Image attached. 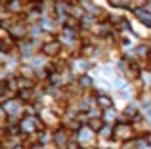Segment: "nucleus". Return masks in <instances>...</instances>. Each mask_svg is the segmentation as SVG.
<instances>
[{"instance_id":"nucleus-7","label":"nucleus","mask_w":151,"mask_h":149,"mask_svg":"<svg viewBox=\"0 0 151 149\" xmlns=\"http://www.w3.org/2000/svg\"><path fill=\"white\" fill-rule=\"evenodd\" d=\"M96 105L105 111V109H111V107H113V100H111L107 94H100V96H96Z\"/></svg>"},{"instance_id":"nucleus-3","label":"nucleus","mask_w":151,"mask_h":149,"mask_svg":"<svg viewBox=\"0 0 151 149\" xmlns=\"http://www.w3.org/2000/svg\"><path fill=\"white\" fill-rule=\"evenodd\" d=\"M71 134H73V132H71L67 126H59V128H55L52 142H54V145L58 149H67L69 143H71V138H73Z\"/></svg>"},{"instance_id":"nucleus-5","label":"nucleus","mask_w":151,"mask_h":149,"mask_svg":"<svg viewBox=\"0 0 151 149\" xmlns=\"http://www.w3.org/2000/svg\"><path fill=\"white\" fill-rule=\"evenodd\" d=\"M61 44H63L61 40H55V38H52V40L44 42V44L40 46V52L44 54L46 57H55V56H59V52H61Z\"/></svg>"},{"instance_id":"nucleus-2","label":"nucleus","mask_w":151,"mask_h":149,"mask_svg":"<svg viewBox=\"0 0 151 149\" xmlns=\"http://www.w3.org/2000/svg\"><path fill=\"white\" fill-rule=\"evenodd\" d=\"M21 130H23V134L25 136H31V134H35V132H38V130H42V122H40V119H38V115H25V117H21Z\"/></svg>"},{"instance_id":"nucleus-6","label":"nucleus","mask_w":151,"mask_h":149,"mask_svg":"<svg viewBox=\"0 0 151 149\" xmlns=\"http://www.w3.org/2000/svg\"><path fill=\"white\" fill-rule=\"evenodd\" d=\"M134 15L140 23H144L145 27H151V10H147L145 6L142 8H134Z\"/></svg>"},{"instance_id":"nucleus-10","label":"nucleus","mask_w":151,"mask_h":149,"mask_svg":"<svg viewBox=\"0 0 151 149\" xmlns=\"http://www.w3.org/2000/svg\"><path fill=\"white\" fill-rule=\"evenodd\" d=\"M81 6L84 8L86 11H90V15H92V11H96V15H98V14H101V10H100V8H98L94 2H88V0H81Z\"/></svg>"},{"instance_id":"nucleus-1","label":"nucleus","mask_w":151,"mask_h":149,"mask_svg":"<svg viewBox=\"0 0 151 149\" xmlns=\"http://www.w3.org/2000/svg\"><path fill=\"white\" fill-rule=\"evenodd\" d=\"M136 136V130H134V122L130 120H121L119 124H115V140L119 142H130Z\"/></svg>"},{"instance_id":"nucleus-11","label":"nucleus","mask_w":151,"mask_h":149,"mask_svg":"<svg viewBox=\"0 0 151 149\" xmlns=\"http://www.w3.org/2000/svg\"><path fill=\"white\" fill-rule=\"evenodd\" d=\"M101 119L105 120L107 124H111L115 119H117V111H115L113 107H111V109H105V111H103V115H101Z\"/></svg>"},{"instance_id":"nucleus-9","label":"nucleus","mask_w":151,"mask_h":149,"mask_svg":"<svg viewBox=\"0 0 151 149\" xmlns=\"http://www.w3.org/2000/svg\"><path fill=\"white\" fill-rule=\"evenodd\" d=\"M77 82H78V86L81 88H92V84H94V80H92V77H88V74H81V77L77 78Z\"/></svg>"},{"instance_id":"nucleus-4","label":"nucleus","mask_w":151,"mask_h":149,"mask_svg":"<svg viewBox=\"0 0 151 149\" xmlns=\"http://www.w3.org/2000/svg\"><path fill=\"white\" fill-rule=\"evenodd\" d=\"M6 33L10 34L14 40H23V38L29 34V29H27V25L23 21H14L10 27L6 29Z\"/></svg>"},{"instance_id":"nucleus-8","label":"nucleus","mask_w":151,"mask_h":149,"mask_svg":"<svg viewBox=\"0 0 151 149\" xmlns=\"http://www.w3.org/2000/svg\"><path fill=\"white\" fill-rule=\"evenodd\" d=\"M88 128H92L94 132H100L103 126H105V120L101 119V117H96V119H90L88 120V124H86Z\"/></svg>"}]
</instances>
